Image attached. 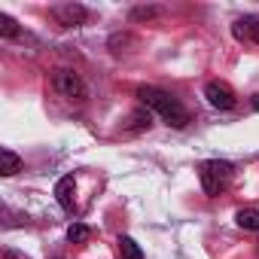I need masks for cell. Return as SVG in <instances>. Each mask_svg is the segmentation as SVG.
<instances>
[{
	"instance_id": "obj_1",
	"label": "cell",
	"mask_w": 259,
	"mask_h": 259,
	"mask_svg": "<svg viewBox=\"0 0 259 259\" xmlns=\"http://www.w3.org/2000/svg\"><path fill=\"white\" fill-rule=\"evenodd\" d=\"M138 101L150 110V113H159L168 125H174V128H186L189 125V113H186V107L174 98V95H168L165 89H156V85H141L138 89Z\"/></svg>"
},
{
	"instance_id": "obj_2",
	"label": "cell",
	"mask_w": 259,
	"mask_h": 259,
	"mask_svg": "<svg viewBox=\"0 0 259 259\" xmlns=\"http://www.w3.org/2000/svg\"><path fill=\"white\" fill-rule=\"evenodd\" d=\"M198 180H201V189L207 195H220L229 180H232V162H223V159H207L201 162L198 168Z\"/></svg>"
},
{
	"instance_id": "obj_3",
	"label": "cell",
	"mask_w": 259,
	"mask_h": 259,
	"mask_svg": "<svg viewBox=\"0 0 259 259\" xmlns=\"http://www.w3.org/2000/svg\"><path fill=\"white\" fill-rule=\"evenodd\" d=\"M52 89H55L64 101H76V104H82V101L89 98V85H85V79H82L76 70H70V67H58V70H52Z\"/></svg>"
},
{
	"instance_id": "obj_4",
	"label": "cell",
	"mask_w": 259,
	"mask_h": 259,
	"mask_svg": "<svg viewBox=\"0 0 259 259\" xmlns=\"http://www.w3.org/2000/svg\"><path fill=\"white\" fill-rule=\"evenodd\" d=\"M52 19L61 25V28H79L85 19H89V10L82 4H55L52 10Z\"/></svg>"
},
{
	"instance_id": "obj_5",
	"label": "cell",
	"mask_w": 259,
	"mask_h": 259,
	"mask_svg": "<svg viewBox=\"0 0 259 259\" xmlns=\"http://www.w3.org/2000/svg\"><path fill=\"white\" fill-rule=\"evenodd\" d=\"M204 98H207V104L217 107V110H232V107L238 104L232 85H226V82H220V79H213V82L204 85Z\"/></svg>"
},
{
	"instance_id": "obj_6",
	"label": "cell",
	"mask_w": 259,
	"mask_h": 259,
	"mask_svg": "<svg viewBox=\"0 0 259 259\" xmlns=\"http://www.w3.org/2000/svg\"><path fill=\"white\" fill-rule=\"evenodd\" d=\"M73 189H76V180H73L70 174L55 183V198H58V204H61L67 213H73Z\"/></svg>"
},
{
	"instance_id": "obj_7",
	"label": "cell",
	"mask_w": 259,
	"mask_h": 259,
	"mask_svg": "<svg viewBox=\"0 0 259 259\" xmlns=\"http://www.w3.org/2000/svg\"><path fill=\"white\" fill-rule=\"evenodd\" d=\"M150 125H153V113H150L147 107H141V110H135L132 116L125 119V125H122V128H125V132H147Z\"/></svg>"
},
{
	"instance_id": "obj_8",
	"label": "cell",
	"mask_w": 259,
	"mask_h": 259,
	"mask_svg": "<svg viewBox=\"0 0 259 259\" xmlns=\"http://www.w3.org/2000/svg\"><path fill=\"white\" fill-rule=\"evenodd\" d=\"M119 259H144V250L138 247V241L132 235H119Z\"/></svg>"
},
{
	"instance_id": "obj_9",
	"label": "cell",
	"mask_w": 259,
	"mask_h": 259,
	"mask_svg": "<svg viewBox=\"0 0 259 259\" xmlns=\"http://www.w3.org/2000/svg\"><path fill=\"white\" fill-rule=\"evenodd\" d=\"M0 162H4V168H0V171H4V177H13V174H19V171H22V159H19L10 147L0 150Z\"/></svg>"
},
{
	"instance_id": "obj_10",
	"label": "cell",
	"mask_w": 259,
	"mask_h": 259,
	"mask_svg": "<svg viewBox=\"0 0 259 259\" xmlns=\"http://www.w3.org/2000/svg\"><path fill=\"white\" fill-rule=\"evenodd\" d=\"M235 223H238L241 229L259 232V210H256V207H244V210H238V213H235Z\"/></svg>"
},
{
	"instance_id": "obj_11",
	"label": "cell",
	"mask_w": 259,
	"mask_h": 259,
	"mask_svg": "<svg viewBox=\"0 0 259 259\" xmlns=\"http://www.w3.org/2000/svg\"><path fill=\"white\" fill-rule=\"evenodd\" d=\"M89 235H92V232H89L85 223H73V226L67 229V241H70V244H85Z\"/></svg>"
},
{
	"instance_id": "obj_12",
	"label": "cell",
	"mask_w": 259,
	"mask_h": 259,
	"mask_svg": "<svg viewBox=\"0 0 259 259\" xmlns=\"http://www.w3.org/2000/svg\"><path fill=\"white\" fill-rule=\"evenodd\" d=\"M0 37H7V40L19 37V25H16V19L7 16V13H0Z\"/></svg>"
},
{
	"instance_id": "obj_13",
	"label": "cell",
	"mask_w": 259,
	"mask_h": 259,
	"mask_svg": "<svg viewBox=\"0 0 259 259\" xmlns=\"http://www.w3.org/2000/svg\"><path fill=\"white\" fill-rule=\"evenodd\" d=\"M156 16H162V10L159 7H138V10H132V19L135 22H150V19H156Z\"/></svg>"
},
{
	"instance_id": "obj_14",
	"label": "cell",
	"mask_w": 259,
	"mask_h": 259,
	"mask_svg": "<svg viewBox=\"0 0 259 259\" xmlns=\"http://www.w3.org/2000/svg\"><path fill=\"white\" fill-rule=\"evenodd\" d=\"M247 22H250V37L259 43V19H247Z\"/></svg>"
},
{
	"instance_id": "obj_15",
	"label": "cell",
	"mask_w": 259,
	"mask_h": 259,
	"mask_svg": "<svg viewBox=\"0 0 259 259\" xmlns=\"http://www.w3.org/2000/svg\"><path fill=\"white\" fill-rule=\"evenodd\" d=\"M4 259H25V256H19V253H13V250H7V253H4Z\"/></svg>"
},
{
	"instance_id": "obj_16",
	"label": "cell",
	"mask_w": 259,
	"mask_h": 259,
	"mask_svg": "<svg viewBox=\"0 0 259 259\" xmlns=\"http://www.w3.org/2000/svg\"><path fill=\"white\" fill-rule=\"evenodd\" d=\"M250 104H253V110L259 113V95H253V101H250Z\"/></svg>"
}]
</instances>
